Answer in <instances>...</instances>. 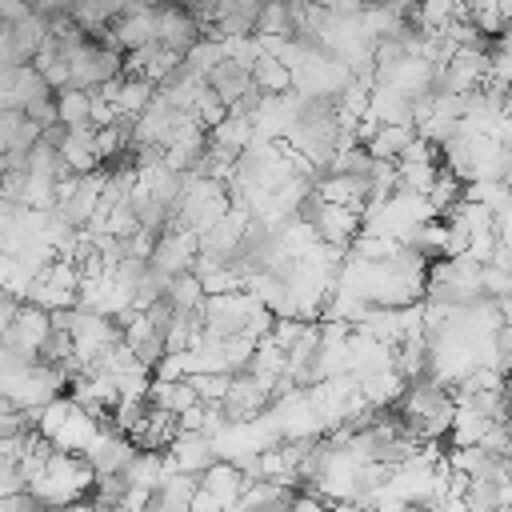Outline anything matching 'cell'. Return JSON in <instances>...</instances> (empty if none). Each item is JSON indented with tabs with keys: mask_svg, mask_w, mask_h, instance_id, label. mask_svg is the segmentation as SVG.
<instances>
[{
	"mask_svg": "<svg viewBox=\"0 0 512 512\" xmlns=\"http://www.w3.org/2000/svg\"><path fill=\"white\" fill-rule=\"evenodd\" d=\"M288 4L284 0H260V12L252 20V36H288Z\"/></svg>",
	"mask_w": 512,
	"mask_h": 512,
	"instance_id": "16",
	"label": "cell"
},
{
	"mask_svg": "<svg viewBox=\"0 0 512 512\" xmlns=\"http://www.w3.org/2000/svg\"><path fill=\"white\" fill-rule=\"evenodd\" d=\"M416 140V132H412V124H376L372 128V136L364 140V148H368V156L372 160H400V152L408 148Z\"/></svg>",
	"mask_w": 512,
	"mask_h": 512,
	"instance_id": "11",
	"label": "cell"
},
{
	"mask_svg": "<svg viewBox=\"0 0 512 512\" xmlns=\"http://www.w3.org/2000/svg\"><path fill=\"white\" fill-rule=\"evenodd\" d=\"M196 40H200V28H196V20H192L188 8H180V4H160L156 8V44L160 48L184 56Z\"/></svg>",
	"mask_w": 512,
	"mask_h": 512,
	"instance_id": "7",
	"label": "cell"
},
{
	"mask_svg": "<svg viewBox=\"0 0 512 512\" xmlns=\"http://www.w3.org/2000/svg\"><path fill=\"white\" fill-rule=\"evenodd\" d=\"M64 60H68V88H80V92H92V88L124 76V52L100 48L96 40H84V44L68 48Z\"/></svg>",
	"mask_w": 512,
	"mask_h": 512,
	"instance_id": "1",
	"label": "cell"
},
{
	"mask_svg": "<svg viewBox=\"0 0 512 512\" xmlns=\"http://www.w3.org/2000/svg\"><path fill=\"white\" fill-rule=\"evenodd\" d=\"M192 256H196V232L164 228L160 240H156V248H152V256H148V264H152L164 280H172V276H180V272L192 268Z\"/></svg>",
	"mask_w": 512,
	"mask_h": 512,
	"instance_id": "6",
	"label": "cell"
},
{
	"mask_svg": "<svg viewBox=\"0 0 512 512\" xmlns=\"http://www.w3.org/2000/svg\"><path fill=\"white\" fill-rule=\"evenodd\" d=\"M32 412H24V408H16L8 396H0V440H16V436H24V432H32Z\"/></svg>",
	"mask_w": 512,
	"mask_h": 512,
	"instance_id": "17",
	"label": "cell"
},
{
	"mask_svg": "<svg viewBox=\"0 0 512 512\" xmlns=\"http://www.w3.org/2000/svg\"><path fill=\"white\" fill-rule=\"evenodd\" d=\"M196 4H200V8H212V4H216V0H196Z\"/></svg>",
	"mask_w": 512,
	"mask_h": 512,
	"instance_id": "22",
	"label": "cell"
},
{
	"mask_svg": "<svg viewBox=\"0 0 512 512\" xmlns=\"http://www.w3.org/2000/svg\"><path fill=\"white\" fill-rule=\"evenodd\" d=\"M168 460H172V472H188V476H200L208 472L220 456L208 440L204 428H180L172 440H168Z\"/></svg>",
	"mask_w": 512,
	"mask_h": 512,
	"instance_id": "4",
	"label": "cell"
},
{
	"mask_svg": "<svg viewBox=\"0 0 512 512\" xmlns=\"http://www.w3.org/2000/svg\"><path fill=\"white\" fill-rule=\"evenodd\" d=\"M132 456H136V444L124 432H116L112 424L96 428L92 440L84 444V464H88L92 476H120Z\"/></svg>",
	"mask_w": 512,
	"mask_h": 512,
	"instance_id": "3",
	"label": "cell"
},
{
	"mask_svg": "<svg viewBox=\"0 0 512 512\" xmlns=\"http://www.w3.org/2000/svg\"><path fill=\"white\" fill-rule=\"evenodd\" d=\"M4 36H8V44H12L16 60H20V64H28V60L36 56V48L48 40V20H44V16H36V12H28L24 20L8 24V28H4Z\"/></svg>",
	"mask_w": 512,
	"mask_h": 512,
	"instance_id": "10",
	"label": "cell"
},
{
	"mask_svg": "<svg viewBox=\"0 0 512 512\" xmlns=\"http://www.w3.org/2000/svg\"><path fill=\"white\" fill-rule=\"evenodd\" d=\"M72 4H76V0H28V8H32L36 16H44V20H52V16H68Z\"/></svg>",
	"mask_w": 512,
	"mask_h": 512,
	"instance_id": "19",
	"label": "cell"
},
{
	"mask_svg": "<svg viewBox=\"0 0 512 512\" xmlns=\"http://www.w3.org/2000/svg\"><path fill=\"white\" fill-rule=\"evenodd\" d=\"M204 88H208L224 108H232V104L252 88V76H248V68L236 64V60H216V64L204 72Z\"/></svg>",
	"mask_w": 512,
	"mask_h": 512,
	"instance_id": "9",
	"label": "cell"
},
{
	"mask_svg": "<svg viewBox=\"0 0 512 512\" xmlns=\"http://www.w3.org/2000/svg\"><path fill=\"white\" fill-rule=\"evenodd\" d=\"M316 4H320L328 16H360L368 0H316Z\"/></svg>",
	"mask_w": 512,
	"mask_h": 512,
	"instance_id": "20",
	"label": "cell"
},
{
	"mask_svg": "<svg viewBox=\"0 0 512 512\" xmlns=\"http://www.w3.org/2000/svg\"><path fill=\"white\" fill-rule=\"evenodd\" d=\"M164 300L172 308H180V312H200L204 308V284H200V276H192V272L172 276L164 284Z\"/></svg>",
	"mask_w": 512,
	"mask_h": 512,
	"instance_id": "14",
	"label": "cell"
},
{
	"mask_svg": "<svg viewBox=\"0 0 512 512\" xmlns=\"http://www.w3.org/2000/svg\"><path fill=\"white\" fill-rule=\"evenodd\" d=\"M48 332H52V316L44 312V308H36V304H20L16 308V316H12V324L0 332V344L12 352V356H20V360H36V352H40V344L48 340Z\"/></svg>",
	"mask_w": 512,
	"mask_h": 512,
	"instance_id": "2",
	"label": "cell"
},
{
	"mask_svg": "<svg viewBox=\"0 0 512 512\" xmlns=\"http://www.w3.org/2000/svg\"><path fill=\"white\" fill-rule=\"evenodd\" d=\"M108 32H112V40H116L120 52H136V48H144V44L156 40V8H148L140 0H128L124 12L108 24Z\"/></svg>",
	"mask_w": 512,
	"mask_h": 512,
	"instance_id": "5",
	"label": "cell"
},
{
	"mask_svg": "<svg viewBox=\"0 0 512 512\" xmlns=\"http://www.w3.org/2000/svg\"><path fill=\"white\" fill-rule=\"evenodd\" d=\"M52 104H56V120H60L64 128L92 124V120H88V92H80V88H60V92H52Z\"/></svg>",
	"mask_w": 512,
	"mask_h": 512,
	"instance_id": "15",
	"label": "cell"
},
{
	"mask_svg": "<svg viewBox=\"0 0 512 512\" xmlns=\"http://www.w3.org/2000/svg\"><path fill=\"white\" fill-rule=\"evenodd\" d=\"M308 228L316 232L320 244H328V248H348V244L356 240V232H360V216H356L352 208H340V204H320L316 216L308 220Z\"/></svg>",
	"mask_w": 512,
	"mask_h": 512,
	"instance_id": "8",
	"label": "cell"
},
{
	"mask_svg": "<svg viewBox=\"0 0 512 512\" xmlns=\"http://www.w3.org/2000/svg\"><path fill=\"white\" fill-rule=\"evenodd\" d=\"M508 484L504 480H464V512H504Z\"/></svg>",
	"mask_w": 512,
	"mask_h": 512,
	"instance_id": "12",
	"label": "cell"
},
{
	"mask_svg": "<svg viewBox=\"0 0 512 512\" xmlns=\"http://www.w3.org/2000/svg\"><path fill=\"white\" fill-rule=\"evenodd\" d=\"M36 128H44V124H52L56 120V104H52V96H40V100H32V104H24L20 108Z\"/></svg>",
	"mask_w": 512,
	"mask_h": 512,
	"instance_id": "18",
	"label": "cell"
},
{
	"mask_svg": "<svg viewBox=\"0 0 512 512\" xmlns=\"http://www.w3.org/2000/svg\"><path fill=\"white\" fill-rule=\"evenodd\" d=\"M248 76H252V88H260L264 96H280V92H288V88H292V72H288L280 60L264 56V52L252 60Z\"/></svg>",
	"mask_w": 512,
	"mask_h": 512,
	"instance_id": "13",
	"label": "cell"
},
{
	"mask_svg": "<svg viewBox=\"0 0 512 512\" xmlns=\"http://www.w3.org/2000/svg\"><path fill=\"white\" fill-rule=\"evenodd\" d=\"M32 8H28V0H0V28H8V24H16V20H24Z\"/></svg>",
	"mask_w": 512,
	"mask_h": 512,
	"instance_id": "21",
	"label": "cell"
}]
</instances>
